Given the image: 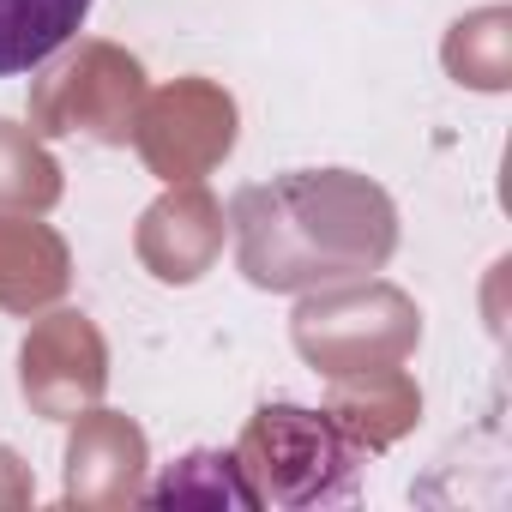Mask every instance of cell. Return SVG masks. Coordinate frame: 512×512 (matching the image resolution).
<instances>
[{
	"label": "cell",
	"mask_w": 512,
	"mask_h": 512,
	"mask_svg": "<svg viewBox=\"0 0 512 512\" xmlns=\"http://www.w3.org/2000/svg\"><path fill=\"white\" fill-rule=\"evenodd\" d=\"M85 19L91 0H0V79H19L55 61Z\"/></svg>",
	"instance_id": "cell-1"
}]
</instances>
